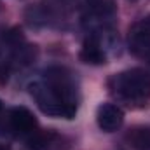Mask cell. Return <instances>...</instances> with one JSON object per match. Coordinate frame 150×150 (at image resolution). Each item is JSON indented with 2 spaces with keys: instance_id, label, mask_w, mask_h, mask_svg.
<instances>
[{
  "instance_id": "30bf717a",
  "label": "cell",
  "mask_w": 150,
  "mask_h": 150,
  "mask_svg": "<svg viewBox=\"0 0 150 150\" xmlns=\"http://www.w3.org/2000/svg\"><path fill=\"white\" fill-rule=\"evenodd\" d=\"M0 110H2V101H0Z\"/></svg>"
},
{
  "instance_id": "8fae6325",
  "label": "cell",
  "mask_w": 150,
  "mask_h": 150,
  "mask_svg": "<svg viewBox=\"0 0 150 150\" xmlns=\"http://www.w3.org/2000/svg\"><path fill=\"white\" fill-rule=\"evenodd\" d=\"M131 2H136V0H131Z\"/></svg>"
},
{
  "instance_id": "6da1fadb",
  "label": "cell",
  "mask_w": 150,
  "mask_h": 150,
  "mask_svg": "<svg viewBox=\"0 0 150 150\" xmlns=\"http://www.w3.org/2000/svg\"><path fill=\"white\" fill-rule=\"evenodd\" d=\"M30 94L38 108L51 117L72 119L77 113V89L72 75L61 67L45 70L44 80L30 84Z\"/></svg>"
},
{
  "instance_id": "52a82bcc",
  "label": "cell",
  "mask_w": 150,
  "mask_h": 150,
  "mask_svg": "<svg viewBox=\"0 0 150 150\" xmlns=\"http://www.w3.org/2000/svg\"><path fill=\"white\" fill-rule=\"evenodd\" d=\"M127 142L134 150H150V126H140L131 129Z\"/></svg>"
},
{
  "instance_id": "8992f818",
  "label": "cell",
  "mask_w": 150,
  "mask_h": 150,
  "mask_svg": "<svg viewBox=\"0 0 150 150\" xmlns=\"http://www.w3.org/2000/svg\"><path fill=\"white\" fill-rule=\"evenodd\" d=\"M9 124H11L12 131H16L19 134H30V133H35L37 119L28 108L16 107L9 113Z\"/></svg>"
},
{
  "instance_id": "ba28073f",
  "label": "cell",
  "mask_w": 150,
  "mask_h": 150,
  "mask_svg": "<svg viewBox=\"0 0 150 150\" xmlns=\"http://www.w3.org/2000/svg\"><path fill=\"white\" fill-rule=\"evenodd\" d=\"M28 147L32 150H47L49 147V138L40 134V133H33L28 138Z\"/></svg>"
},
{
  "instance_id": "7a4b0ae2",
  "label": "cell",
  "mask_w": 150,
  "mask_h": 150,
  "mask_svg": "<svg viewBox=\"0 0 150 150\" xmlns=\"http://www.w3.org/2000/svg\"><path fill=\"white\" fill-rule=\"evenodd\" d=\"M112 87L124 100L143 101L150 96V74L143 68H129L113 77Z\"/></svg>"
},
{
  "instance_id": "9c48e42d",
  "label": "cell",
  "mask_w": 150,
  "mask_h": 150,
  "mask_svg": "<svg viewBox=\"0 0 150 150\" xmlns=\"http://www.w3.org/2000/svg\"><path fill=\"white\" fill-rule=\"evenodd\" d=\"M0 150H9V147H5V145H0Z\"/></svg>"
},
{
  "instance_id": "3957f363",
  "label": "cell",
  "mask_w": 150,
  "mask_h": 150,
  "mask_svg": "<svg viewBox=\"0 0 150 150\" xmlns=\"http://www.w3.org/2000/svg\"><path fill=\"white\" fill-rule=\"evenodd\" d=\"M115 14V2L113 0H87L86 2V14L84 19L93 26V30L108 28V21H112Z\"/></svg>"
},
{
  "instance_id": "277c9868",
  "label": "cell",
  "mask_w": 150,
  "mask_h": 150,
  "mask_svg": "<svg viewBox=\"0 0 150 150\" xmlns=\"http://www.w3.org/2000/svg\"><path fill=\"white\" fill-rule=\"evenodd\" d=\"M129 49L136 58L150 63V16L133 25L129 30Z\"/></svg>"
},
{
  "instance_id": "5b68a950",
  "label": "cell",
  "mask_w": 150,
  "mask_h": 150,
  "mask_svg": "<svg viewBox=\"0 0 150 150\" xmlns=\"http://www.w3.org/2000/svg\"><path fill=\"white\" fill-rule=\"evenodd\" d=\"M96 122H98V126H100L101 131L113 133V131H117L122 126V122H124V112L117 105L105 103L96 112Z\"/></svg>"
}]
</instances>
